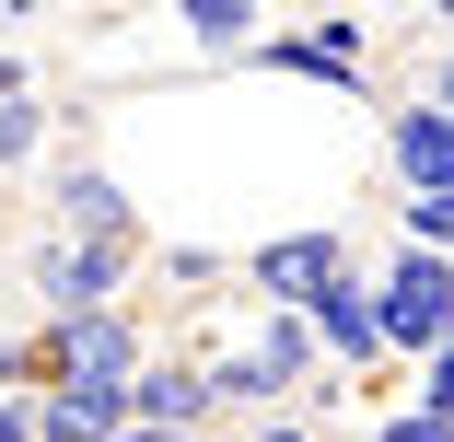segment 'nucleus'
<instances>
[{
    "mask_svg": "<svg viewBox=\"0 0 454 442\" xmlns=\"http://www.w3.org/2000/svg\"><path fill=\"white\" fill-rule=\"evenodd\" d=\"M408 244L419 256H454V198H408Z\"/></svg>",
    "mask_w": 454,
    "mask_h": 442,
    "instance_id": "ddd939ff",
    "label": "nucleus"
},
{
    "mask_svg": "<svg viewBox=\"0 0 454 442\" xmlns=\"http://www.w3.org/2000/svg\"><path fill=\"white\" fill-rule=\"evenodd\" d=\"M0 442H35V419H24V407H12V396H0Z\"/></svg>",
    "mask_w": 454,
    "mask_h": 442,
    "instance_id": "dca6fc26",
    "label": "nucleus"
},
{
    "mask_svg": "<svg viewBox=\"0 0 454 442\" xmlns=\"http://www.w3.org/2000/svg\"><path fill=\"white\" fill-rule=\"evenodd\" d=\"M129 442H199V430H129Z\"/></svg>",
    "mask_w": 454,
    "mask_h": 442,
    "instance_id": "6ab92c4d",
    "label": "nucleus"
},
{
    "mask_svg": "<svg viewBox=\"0 0 454 442\" xmlns=\"http://www.w3.org/2000/svg\"><path fill=\"white\" fill-rule=\"evenodd\" d=\"M349 280V233H268L256 256H245V291L268 303V314H303L315 291H338Z\"/></svg>",
    "mask_w": 454,
    "mask_h": 442,
    "instance_id": "20e7f679",
    "label": "nucleus"
},
{
    "mask_svg": "<svg viewBox=\"0 0 454 442\" xmlns=\"http://www.w3.org/2000/svg\"><path fill=\"white\" fill-rule=\"evenodd\" d=\"M373 314H385V361H431V349L454 337V256H396V268L373 280Z\"/></svg>",
    "mask_w": 454,
    "mask_h": 442,
    "instance_id": "f03ea898",
    "label": "nucleus"
},
{
    "mask_svg": "<svg viewBox=\"0 0 454 442\" xmlns=\"http://www.w3.org/2000/svg\"><path fill=\"white\" fill-rule=\"evenodd\" d=\"M256 70H303V81H361V24H303V35H268L256 47Z\"/></svg>",
    "mask_w": 454,
    "mask_h": 442,
    "instance_id": "6e6552de",
    "label": "nucleus"
},
{
    "mask_svg": "<svg viewBox=\"0 0 454 442\" xmlns=\"http://www.w3.org/2000/svg\"><path fill=\"white\" fill-rule=\"evenodd\" d=\"M419 105H442V117H454V35L431 47V81H419Z\"/></svg>",
    "mask_w": 454,
    "mask_h": 442,
    "instance_id": "2eb2a0df",
    "label": "nucleus"
},
{
    "mask_svg": "<svg viewBox=\"0 0 454 442\" xmlns=\"http://www.w3.org/2000/svg\"><path fill=\"white\" fill-rule=\"evenodd\" d=\"M35 373H47V384H94V396H117V384H140V373H152V337L106 303V314L47 326V337H35Z\"/></svg>",
    "mask_w": 454,
    "mask_h": 442,
    "instance_id": "f257e3e1",
    "label": "nucleus"
},
{
    "mask_svg": "<svg viewBox=\"0 0 454 442\" xmlns=\"http://www.w3.org/2000/svg\"><path fill=\"white\" fill-rule=\"evenodd\" d=\"M187 35H199V47H245V58H256V24H245V0H187Z\"/></svg>",
    "mask_w": 454,
    "mask_h": 442,
    "instance_id": "9d476101",
    "label": "nucleus"
},
{
    "mask_svg": "<svg viewBox=\"0 0 454 442\" xmlns=\"http://www.w3.org/2000/svg\"><path fill=\"white\" fill-rule=\"evenodd\" d=\"M408 407L454 430V337H442V349H431V361H419V384H408Z\"/></svg>",
    "mask_w": 454,
    "mask_h": 442,
    "instance_id": "9b49d317",
    "label": "nucleus"
},
{
    "mask_svg": "<svg viewBox=\"0 0 454 442\" xmlns=\"http://www.w3.org/2000/svg\"><path fill=\"white\" fill-rule=\"evenodd\" d=\"M222 396H210V373H187V361H152L140 384H129V430H199Z\"/></svg>",
    "mask_w": 454,
    "mask_h": 442,
    "instance_id": "0eeeda50",
    "label": "nucleus"
},
{
    "mask_svg": "<svg viewBox=\"0 0 454 442\" xmlns=\"http://www.w3.org/2000/svg\"><path fill=\"white\" fill-rule=\"evenodd\" d=\"M129 244H140V233H59V244H35V303H47V326L106 314L117 280H129Z\"/></svg>",
    "mask_w": 454,
    "mask_h": 442,
    "instance_id": "7ed1b4c3",
    "label": "nucleus"
},
{
    "mask_svg": "<svg viewBox=\"0 0 454 442\" xmlns=\"http://www.w3.org/2000/svg\"><path fill=\"white\" fill-rule=\"evenodd\" d=\"M373 442H454L442 419H419V407H396V419H373Z\"/></svg>",
    "mask_w": 454,
    "mask_h": 442,
    "instance_id": "4468645a",
    "label": "nucleus"
},
{
    "mask_svg": "<svg viewBox=\"0 0 454 442\" xmlns=\"http://www.w3.org/2000/svg\"><path fill=\"white\" fill-rule=\"evenodd\" d=\"M385 151L408 174V198H454V117L442 105H396L385 117Z\"/></svg>",
    "mask_w": 454,
    "mask_h": 442,
    "instance_id": "423d86ee",
    "label": "nucleus"
},
{
    "mask_svg": "<svg viewBox=\"0 0 454 442\" xmlns=\"http://www.w3.org/2000/svg\"><path fill=\"white\" fill-rule=\"evenodd\" d=\"M47 198H59L70 233H140V221H129V187H117L106 163H59V187H47Z\"/></svg>",
    "mask_w": 454,
    "mask_h": 442,
    "instance_id": "1a4fd4ad",
    "label": "nucleus"
},
{
    "mask_svg": "<svg viewBox=\"0 0 454 442\" xmlns=\"http://www.w3.org/2000/svg\"><path fill=\"white\" fill-rule=\"evenodd\" d=\"M303 326H315V349H326V373H338V384L385 361V314H373V280H338V291H315V303H303Z\"/></svg>",
    "mask_w": 454,
    "mask_h": 442,
    "instance_id": "39448f33",
    "label": "nucleus"
},
{
    "mask_svg": "<svg viewBox=\"0 0 454 442\" xmlns=\"http://www.w3.org/2000/svg\"><path fill=\"white\" fill-rule=\"evenodd\" d=\"M35 140H47V105H35V94H12V105H0V163H24Z\"/></svg>",
    "mask_w": 454,
    "mask_h": 442,
    "instance_id": "f8f14e48",
    "label": "nucleus"
},
{
    "mask_svg": "<svg viewBox=\"0 0 454 442\" xmlns=\"http://www.w3.org/2000/svg\"><path fill=\"white\" fill-rule=\"evenodd\" d=\"M12 94H24V70H12V58H0V105H12Z\"/></svg>",
    "mask_w": 454,
    "mask_h": 442,
    "instance_id": "a211bd4d",
    "label": "nucleus"
},
{
    "mask_svg": "<svg viewBox=\"0 0 454 442\" xmlns=\"http://www.w3.org/2000/svg\"><path fill=\"white\" fill-rule=\"evenodd\" d=\"M256 442H315V430H303V419H268V430H256Z\"/></svg>",
    "mask_w": 454,
    "mask_h": 442,
    "instance_id": "f3484780",
    "label": "nucleus"
}]
</instances>
